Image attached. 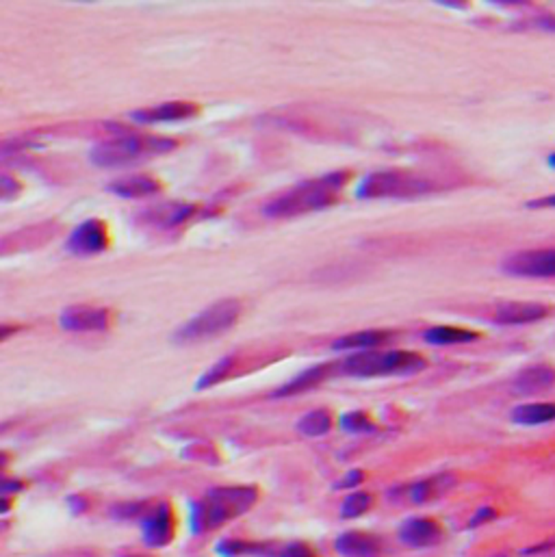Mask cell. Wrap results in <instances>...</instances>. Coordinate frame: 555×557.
<instances>
[{"label":"cell","instance_id":"6da1fadb","mask_svg":"<svg viewBox=\"0 0 555 557\" xmlns=\"http://www.w3.org/2000/svg\"><path fill=\"white\" fill-rule=\"evenodd\" d=\"M259 499L254 486H224V488L208 490L202 499L191 505V529L193 534L215 531L230 521L245 514Z\"/></svg>","mask_w":555,"mask_h":557},{"label":"cell","instance_id":"7a4b0ae2","mask_svg":"<svg viewBox=\"0 0 555 557\" xmlns=\"http://www.w3.org/2000/svg\"><path fill=\"white\" fill-rule=\"evenodd\" d=\"M347 172H332L326 176L300 182L291 191L282 193L265 204L262 213L267 217H294L310 211H321L336 200V193L343 187Z\"/></svg>","mask_w":555,"mask_h":557},{"label":"cell","instance_id":"3957f363","mask_svg":"<svg viewBox=\"0 0 555 557\" xmlns=\"http://www.w3.org/2000/svg\"><path fill=\"white\" fill-rule=\"evenodd\" d=\"M173 148H176V141H172V139L120 135L96 143L92 150V161L101 167H120L135 161H146V158L157 157V154H165Z\"/></svg>","mask_w":555,"mask_h":557},{"label":"cell","instance_id":"277c9868","mask_svg":"<svg viewBox=\"0 0 555 557\" xmlns=\"http://www.w3.org/2000/svg\"><path fill=\"white\" fill-rule=\"evenodd\" d=\"M425 369V360L408 351H378L365 350L347 356L341 371L351 377H386V375H410Z\"/></svg>","mask_w":555,"mask_h":557},{"label":"cell","instance_id":"5b68a950","mask_svg":"<svg viewBox=\"0 0 555 557\" xmlns=\"http://www.w3.org/2000/svg\"><path fill=\"white\" fill-rule=\"evenodd\" d=\"M436 182L428 176L404 172V169H384V172H374L360 181L356 196L365 200H375V198H414L425 196V193L436 191Z\"/></svg>","mask_w":555,"mask_h":557},{"label":"cell","instance_id":"8992f818","mask_svg":"<svg viewBox=\"0 0 555 557\" xmlns=\"http://www.w3.org/2000/svg\"><path fill=\"white\" fill-rule=\"evenodd\" d=\"M241 306L237 300H221L217 304L205 308L197 312L193 319L173 332V343H200L206 338H215L230 330L239 319Z\"/></svg>","mask_w":555,"mask_h":557},{"label":"cell","instance_id":"52a82bcc","mask_svg":"<svg viewBox=\"0 0 555 557\" xmlns=\"http://www.w3.org/2000/svg\"><path fill=\"white\" fill-rule=\"evenodd\" d=\"M502 270L517 278H555V247L510 254Z\"/></svg>","mask_w":555,"mask_h":557},{"label":"cell","instance_id":"ba28073f","mask_svg":"<svg viewBox=\"0 0 555 557\" xmlns=\"http://www.w3.org/2000/svg\"><path fill=\"white\" fill-rule=\"evenodd\" d=\"M143 542L152 549H161L173 540V514L170 504H158L150 512L141 514Z\"/></svg>","mask_w":555,"mask_h":557},{"label":"cell","instance_id":"9c48e42d","mask_svg":"<svg viewBox=\"0 0 555 557\" xmlns=\"http://www.w3.org/2000/svg\"><path fill=\"white\" fill-rule=\"evenodd\" d=\"M398 538L406 546H410V549H430V546H436L443 542L445 529L434 519L413 516V519H406L399 525Z\"/></svg>","mask_w":555,"mask_h":557},{"label":"cell","instance_id":"30bf717a","mask_svg":"<svg viewBox=\"0 0 555 557\" xmlns=\"http://www.w3.org/2000/svg\"><path fill=\"white\" fill-rule=\"evenodd\" d=\"M107 226L101 220H87L78 223L66 243L68 252L76 254V256H93V254L107 250Z\"/></svg>","mask_w":555,"mask_h":557},{"label":"cell","instance_id":"8fae6325","mask_svg":"<svg viewBox=\"0 0 555 557\" xmlns=\"http://www.w3.org/2000/svg\"><path fill=\"white\" fill-rule=\"evenodd\" d=\"M68 332H104L109 327V311L96 306H69L59 317Z\"/></svg>","mask_w":555,"mask_h":557},{"label":"cell","instance_id":"7c38bea8","mask_svg":"<svg viewBox=\"0 0 555 557\" xmlns=\"http://www.w3.org/2000/svg\"><path fill=\"white\" fill-rule=\"evenodd\" d=\"M551 312L547 304L538 302H503L495 308L493 321L499 326H525V323H536Z\"/></svg>","mask_w":555,"mask_h":557},{"label":"cell","instance_id":"4fadbf2b","mask_svg":"<svg viewBox=\"0 0 555 557\" xmlns=\"http://www.w3.org/2000/svg\"><path fill=\"white\" fill-rule=\"evenodd\" d=\"M555 386V367L551 365H532L525 367L523 371L514 377L512 389L520 395H538Z\"/></svg>","mask_w":555,"mask_h":557},{"label":"cell","instance_id":"5bb4252c","mask_svg":"<svg viewBox=\"0 0 555 557\" xmlns=\"http://www.w3.org/2000/svg\"><path fill=\"white\" fill-rule=\"evenodd\" d=\"M196 211V206L185 202H165V204H158L155 208H148L143 211L141 222L148 223L152 228H176L181 223H185Z\"/></svg>","mask_w":555,"mask_h":557},{"label":"cell","instance_id":"9a60e30c","mask_svg":"<svg viewBox=\"0 0 555 557\" xmlns=\"http://www.w3.org/2000/svg\"><path fill=\"white\" fill-rule=\"evenodd\" d=\"M454 486H455L454 475L438 473V475L428 477V480H421V481H414V484H410L408 488H406V495H408L410 504L421 505V504H430V501H434V499H440V496L447 495Z\"/></svg>","mask_w":555,"mask_h":557},{"label":"cell","instance_id":"2e32d148","mask_svg":"<svg viewBox=\"0 0 555 557\" xmlns=\"http://www.w3.org/2000/svg\"><path fill=\"white\" fill-rule=\"evenodd\" d=\"M336 551L343 557H382L380 538L365 531H345L336 538Z\"/></svg>","mask_w":555,"mask_h":557},{"label":"cell","instance_id":"e0dca14e","mask_svg":"<svg viewBox=\"0 0 555 557\" xmlns=\"http://www.w3.org/2000/svg\"><path fill=\"white\" fill-rule=\"evenodd\" d=\"M196 104L189 102H165L158 104V107L150 109H139V111L131 113V119L141 124H155V122H181V119H187L191 116H196Z\"/></svg>","mask_w":555,"mask_h":557},{"label":"cell","instance_id":"ac0fdd59","mask_svg":"<svg viewBox=\"0 0 555 557\" xmlns=\"http://www.w3.org/2000/svg\"><path fill=\"white\" fill-rule=\"evenodd\" d=\"M107 191L116 193L120 198H146L161 191V185L150 176H126L107 185Z\"/></svg>","mask_w":555,"mask_h":557},{"label":"cell","instance_id":"d6986e66","mask_svg":"<svg viewBox=\"0 0 555 557\" xmlns=\"http://www.w3.org/2000/svg\"><path fill=\"white\" fill-rule=\"evenodd\" d=\"M512 421L519 425H544L555 421L553 401H538V404H523L512 410Z\"/></svg>","mask_w":555,"mask_h":557},{"label":"cell","instance_id":"ffe728a7","mask_svg":"<svg viewBox=\"0 0 555 557\" xmlns=\"http://www.w3.org/2000/svg\"><path fill=\"white\" fill-rule=\"evenodd\" d=\"M389 335L382 330H365V332H354V335H345L341 338H336L332 343V350L336 351H365V350H374L375 345L384 343Z\"/></svg>","mask_w":555,"mask_h":557},{"label":"cell","instance_id":"44dd1931","mask_svg":"<svg viewBox=\"0 0 555 557\" xmlns=\"http://www.w3.org/2000/svg\"><path fill=\"white\" fill-rule=\"evenodd\" d=\"M478 338V332L455 326H436L423 332V341L430 345H458V343H471Z\"/></svg>","mask_w":555,"mask_h":557},{"label":"cell","instance_id":"7402d4cb","mask_svg":"<svg viewBox=\"0 0 555 557\" xmlns=\"http://www.w3.org/2000/svg\"><path fill=\"white\" fill-rule=\"evenodd\" d=\"M326 371H328V367L326 365L309 367V369L302 371L300 375L294 377V380L286 382V384H282L280 389H276L274 392H271V397H289V395H297V392L309 391L310 386L319 384L321 377L326 375Z\"/></svg>","mask_w":555,"mask_h":557},{"label":"cell","instance_id":"603a6c76","mask_svg":"<svg viewBox=\"0 0 555 557\" xmlns=\"http://www.w3.org/2000/svg\"><path fill=\"white\" fill-rule=\"evenodd\" d=\"M330 427H332V415L328 410H312L297 421V432L309 436V439H319V436H326L330 432Z\"/></svg>","mask_w":555,"mask_h":557},{"label":"cell","instance_id":"cb8c5ba5","mask_svg":"<svg viewBox=\"0 0 555 557\" xmlns=\"http://www.w3.org/2000/svg\"><path fill=\"white\" fill-rule=\"evenodd\" d=\"M371 505H374V496L369 492H351L341 504V516L343 519H358L371 510Z\"/></svg>","mask_w":555,"mask_h":557},{"label":"cell","instance_id":"d4e9b609","mask_svg":"<svg viewBox=\"0 0 555 557\" xmlns=\"http://www.w3.org/2000/svg\"><path fill=\"white\" fill-rule=\"evenodd\" d=\"M341 427L350 432V434H369V432H374V423L360 410L347 412V415L341 416Z\"/></svg>","mask_w":555,"mask_h":557},{"label":"cell","instance_id":"484cf974","mask_svg":"<svg viewBox=\"0 0 555 557\" xmlns=\"http://www.w3.org/2000/svg\"><path fill=\"white\" fill-rule=\"evenodd\" d=\"M230 367H232V356L221 358L220 362H215V365H213L211 369H208L205 375L197 380V389H208V386H213V384H217V382L224 380Z\"/></svg>","mask_w":555,"mask_h":557},{"label":"cell","instance_id":"4316f807","mask_svg":"<svg viewBox=\"0 0 555 557\" xmlns=\"http://www.w3.org/2000/svg\"><path fill=\"white\" fill-rule=\"evenodd\" d=\"M217 551L221 555L235 557V555H250V553H261V545H252V542H241V540H224L217 545Z\"/></svg>","mask_w":555,"mask_h":557},{"label":"cell","instance_id":"83f0119b","mask_svg":"<svg viewBox=\"0 0 555 557\" xmlns=\"http://www.w3.org/2000/svg\"><path fill=\"white\" fill-rule=\"evenodd\" d=\"M493 519H497V510H495V507H490V505L479 507V510L473 514V519L469 521V527L471 529H475V527L490 523Z\"/></svg>","mask_w":555,"mask_h":557},{"label":"cell","instance_id":"f1b7e54d","mask_svg":"<svg viewBox=\"0 0 555 557\" xmlns=\"http://www.w3.org/2000/svg\"><path fill=\"white\" fill-rule=\"evenodd\" d=\"M278 557H317V555L306 542H294V545L286 546Z\"/></svg>","mask_w":555,"mask_h":557},{"label":"cell","instance_id":"f546056e","mask_svg":"<svg viewBox=\"0 0 555 557\" xmlns=\"http://www.w3.org/2000/svg\"><path fill=\"white\" fill-rule=\"evenodd\" d=\"M363 480H365L363 471H350V473H347L343 480L336 481L334 488L336 490H351V488H356V486L363 484Z\"/></svg>","mask_w":555,"mask_h":557},{"label":"cell","instance_id":"4dcf8cb0","mask_svg":"<svg viewBox=\"0 0 555 557\" xmlns=\"http://www.w3.org/2000/svg\"><path fill=\"white\" fill-rule=\"evenodd\" d=\"M527 208H555V193L553 196H544V198H538V200H532L525 204Z\"/></svg>","mask_w":555,"mask_h":557},{"label":"cell","instance_id":"1f68e13d","mask_svg":"<svg viewBox=\"0 0 555 557\" xmlns=\"http://www.w3.org/2000/svg\"><path fill=\"white\" fill-rule=\"evenodd\" d=\"M549 165H551V167H555V152L551 154V157H549Z\"/></svg>","mask_w":555,"mask_h":557}]
</instances>
